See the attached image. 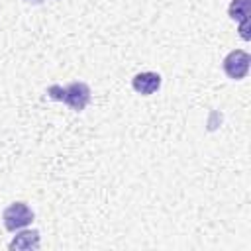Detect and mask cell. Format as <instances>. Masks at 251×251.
I'll return each instance as SVG.
<instances>
[{"label":"cell","instance_id":"6da1fadb","mask_svg":"<svg viewBox=\"0 0 251 251\" xmlns=\"http://www.w3.org/2000/svg\"><path fill=\"white\" fill-rule=\"evenodd\" d=\"M47 96L51 100L67 104L75 112H82L90 104V86L86 82H80V80L78 82H71L67 86L51 84L47 88Z\"/></svg>","mask_w":251,"mask_h":251},{"label":"cell","instance_id":"8992f818","mask_svg":"<svg viewBox=\"0 0 251 251\" xmlns=\"http://www.w3.org/2000/svg\"><path fill=\"white\" fill-rule=\"evenodd\" d=\"M39 247V231L37 229H24L20 231L8 245L10 251L14 249H20V251H31V249H37Z\"/></svg>","mask_w":251,"mask_h":251},{"label":"cell","instance_id":"52a82bcc","mask_svg":"<svg viewBox=\"0 0 251 251\" xmlns=\"http://www.w3.org/2000/svg\"><path fill=\"white\" fill-rule=\"evenodd\" d=\"M24 2H27V4H41L43 0H24Z\"/></svg>","mask_w":251,"mask_h":251},{"label":"cell","instance_id":"3957f363","mask_svg":"<svg viewBox=\"0 0 251 251\" xmlns=\"http://www.w3.org/2000/svg\"><path fill=\"white\" fill-rule=\"evenodd\" d=\"M249 65H251V55L243 49H235V51L226 55V59L222 63V69L231 80H241V78L247 76Z\"/></svg>","mask_w":251,"mask_h":251},{"label":"cell","instance_id":"277c9868","mask_svg":"<svg viewBox=\"0 0 251 251\" xmlns=\"http://www.w3.org/2000/svg\"><path fill=\"white\" fill-rule=\"evenodd\" d=\"M131 86L137 94L141 96H151L155 94L159 88H161V75L159 73H153V71H143V73H137L133 78H131Z\"/></svg>","mask_w":251,"mask_h":251},{"label":"cell","instance_id":"7a4b0ae2","mask_svg":"<svg viewBox=\"0 0 251 251\" xmlns=\"http://www.w3.org/2000/svg\"><path fill=\"white\" fill-rule=\"evenodd\" d=\"M33 218H35L33 210L25 202H12L2 214V222L8 231H18V229L29 226L33 222Z\"/></svg>","mask_w":251,"mask_h":251},{"label":"cell","instance_id":"5b68a950","mask_svg":"<svg viewBox=\"0 0 251 251\" xmlns=\"http://www.w3.org/2000/svg\"><path fill=\"white\" fill-rule=\"evenodd\" d=\"M227 14L231 20L239 22V33L245 41H249V0H231Z\"/></svg>","mask_w":251,"mask_h":251}]
</instances>
